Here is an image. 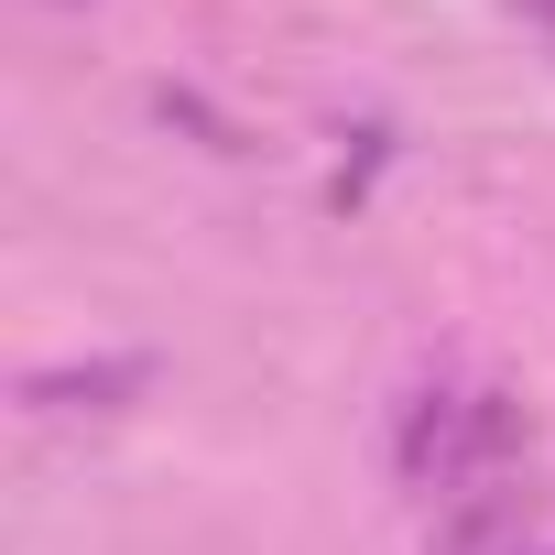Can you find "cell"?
<instances>
[{
  "mask_svg": "<svg viewBox=\"0 0 555 555\" xmlns=\"http://www.w3.org/2000/svg\"><path fill=\"white\" fill-rule=\"evenodd\" d=\"M512 436H522V414L501 403V392H468V382H436V392H414L403 403V479H425V490H457V479H479V468H501L512 457Z\"/></svg>",
  "mask_w": 555,
  "mask_h": 555,
  "instance_id": "1",
  "label": "cell"
}]
</instances>
